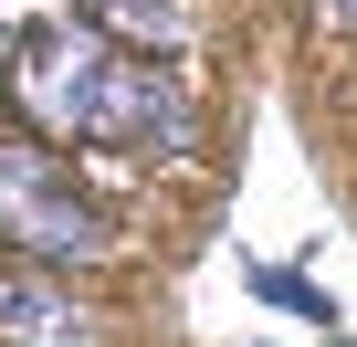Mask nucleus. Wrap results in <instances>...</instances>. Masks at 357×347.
<instances>
[{"label": "nucleus", "instance_id": "f257e3e1", "mask_svg": "<svg viewBox=\"0 0 357 347\" xmlns=\"http://www.w3.org/2000/svg\"><path fill=\"white\" fill-rule=\"evenodd\" d=\"M126 43H105L95 22H43L11 43V105L22 126L63 137V147H95V116H105V74H116Z\"/></svg>", "mask_w": 357, "mask_h": 347}, {"label": "nucleus", "instance_id": "f03ea898", "mask_svg": "<svg viewBox=\"0 0 357 347\" xmlns=\"http://www.w3.org/2000/svg\"><path fill=\"white\" fill-rule=\"evenodd\" d=\"M0 242L32 253V263H105L116 253V221L74 190V168H53L22 137H0Z\"/></svg>", "mask_w": 357, "mask_h": 347}, {"label": "nucleus", "instance_id": "7ed1b4c3", "mask_svg": "<svg viewBox=\"0 0 357 347\" xmlns=\"http://www.w3.org/2000/svg\"><path fill=\"white\" fill-rule=\"evenodd\" d=\"M95 147H137V158H190L200 147V116H190V84H178L158 53H116L105 74V116H95Z\"/></svg>", "mask_w": 357, "mask_h": 347}, {"label": "nucleus", "instance_id": "20e7f679", "mask_svg": "<svg viewBox=\"0 0 357 347\" xmlns=\"http://www.w3.org/2000/svg\"><path fill=\"white\" fill-rule=\"evenodd\" d=\"M0 347H105V316L63 284V263H0Z\"/></svg>", "mask_w": 357, "mask_h": 347}, {"label": "nucleus", "instance_id": "39448f33", "mask_svg": "<svg viewBox=\"0 0 357 347\" xmlns=\"http://www.w3.org/2000/svg\"><path fill=\"white\" fill-rule=\"evenodd\" d=\"M74 22H95L105 43L158 53V64H178V53H190V0H74Z\"/></svg>", "mask_w": 357, "mask_h": 347}]
</instances>
